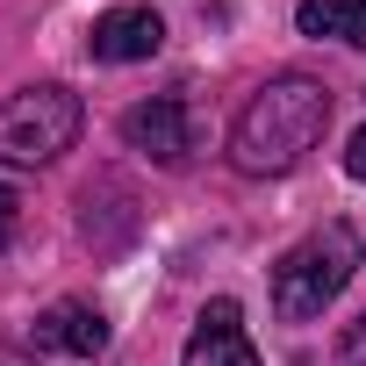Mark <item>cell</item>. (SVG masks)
Here are the masks:
<instances>
[{
  "label": "cell",
  "instance_id": "obj_1",
  "mask_svg": "<svg viewBox=\"0 0 366 366\" xmlns=\"http://www.w3.org/2000/svg\"><path fill=\"white\" fill-rule=\"evenodd\" d=\"M330 129V86L309 79V72H280L266 79L244 115L230 122V165L252 172V179H273V172H295Z\"/></svg>",
  "mask_w": 366,
  "mask_h": 366
},
{
  "label": "cell",
  "instance_id": "obj_3",
  "mask_svg": "<svg viewBox=\"0 0 366 366\" xmlns=\"http://www.w3.org/2000/svg\"><path fill=\"white\" fill-rule=\"evenodd\" d=\"M86 129V108L72 86H22L0 101V165H51L79 144Z\"/></svg>",
  "mask_w": 366,
  "mask_h": 366
},
{
  "label": "cell",
  "instance_id": "obj_9",
  "mask_svg": "<svg viewBox=\"0 0 366 366\" xmlns=\"http://www.w3.org/2000/svg\"><path fill=\"white\" fill-rule=\"evenodd\" d=\"M337 366H366V309L337 330Z\"/></svg>",
  "mask_w": 366,
  "mask_h": 366
},
{
  "label": "cell",
  "instance_id": "obj_6",
  "mask_svg": "<svg viewBox=\"0 0 366 366\" xmlns=\"http://www.w3.org/2000/svg\"><path fill=\"white\" fill-rule=\"evenodd\" d=\"M158 44H165V22H158L151 8H108V15L86 29V51H94L101 65H137V58H158Z\"/></svg>",
  "mask_w": 366,
  "mask_h": 366
},
{
  "label": "cell",
  "instance_id": "obj_8",
  "mask_svg": "<svg viewBox=\"0 0 366 366\" xmlns=\"http://www.w3.org/2000/svg\"><path fill=\"white\" fill-rule=\"evenodd\" d=\"M295 29L366 51V0H302V8H295Z\"/></svg>",
  "mask_w": 366,
  "mask_h": 366
},
{
  "label": "cell",
  "instance_id": "obj_2",
  "mask_svg": "<svg viewBox=\"0 0 366 366\" xmlns=\"http://www.w3.org/2000/svg\"><path fill=\"white\" fill-rule=\"evenodd\" d=\"M359 259H366V244H359V230H352L345 216H330L323 230H309V237L273 266V309H280V323H316V316L352 287Z\"/></svg>",
  "mask_w": 366,
  "mask_h": 366
},
{
  "label": "cell",
  "instance_id": "obj_10",
  "mask_svg": "<svg viewBox=\"0 0 366 366\" xmlns=\"http://www.w3.org/2000/svg\"><path fill=\"white\" fill-rule=\"evenodd\" d=\"M15 230H22V194L8 187V179H0V252L15 244Z\"/></svg>",
  "mask_w": 366,
  "mask_h": 366
},
{
  "label": "cell",
  "instance_id": "obj_12",
  "mask_svg": "<svg viewBox=\"0 0 366 366\" xmlns=\"http://www.w3.org/2000/svg\"><path fill=\"white\" fill-rule=\"evenodd\" d=\"M0 366H36V359H29L22 345H0Z\"/></svg>",
  "mask_w": 366,
  "mask_h": 366
},
{
  "label": "cell",
  "instance_id": "obj_4",
  "mask_svg": "<svg viewBox=\"0 0 366 366\" xmlns=\"http://www.w3.org/2000/svg\"><path fill=\"white\" fill-rule=\"evenodd\" d=\"M122 144L144 151L151 165H179L194 151V122H187V101H172V94H151L137 108H122Z\"/></svg>",
  "mask_w": 366,
  "mask_h": 366
},
{
  "label": "cell",
  "instance_id": "obj_11",
  "mask_svg": "<svg viewBox=\"0 0 366 366\" xmlns=\"http://www.w3.org/2000/svg\"><path fill=\"white\" fill-rule=\"evenodd\" d=\"M345 172L366 179V129H352V144H345Z\"/></svg>",
  "mask_w": 366,
  "mask_h": 366
},
{
  "label": "cell",
  "instance_id": "obj_7",
  "mask_svg": "<svg viewBox=\"0 0 366 366\" xmlns=\"http://www.w3.org/2000/svg\"><path fill=\"white\" fill-rule=\"evenodd\" d=\"M36 345L44 352H65V359H101L108 352V316L94 302H51L36 316Z\"/></svg>",
  "mask_w": 366,
  "mask_h": 366
},
{
  "label": "cell",
  "instance_id": "obj_5",
  "mask_svg": "<svg viewBox=\"0 0 366 366\" xmlns=\"http://www.w3.org/2000/svg\"><path fill=\"white\" fill-rule=\"evenodd\" d=\"M179 366H266V359L252 352V337H244V309H237L230 295H216V302L202 309V323H194L187 352H179Z\"/></svg>",
  "mask_w": 366,
  "mask_h": 366
}]
</instances>
